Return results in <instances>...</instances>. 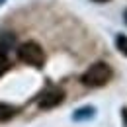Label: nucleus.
Wrapping results in <instances>:
<instances>
[{
    "instance_id": "obj_1",
    "label": "nucleus",
    "mask_w": 127,
    "mask_h": 127,
    "mask_svg": "<svg viewBox=\"0 0 127 127\" xmlns=\"http://www.w3.org/2000/svg\"><path fill=\"white\" fill-rule=\"evenodd\" d=\"M111 78V68L106 63H94L88 66V70L82 74V84L90 86V88H100Z\"/></svg>"
},
{
    "instance_id": "obj_2",
    "label": "nucleus",
    "mask_w": 127,
    "mask_h": 127,
    "mask_svg": "<svg viewBox=\"0 0 127 127\" xmlns=\"http://www.w3.org/2000/svg\"><path fill=\"white\" fill-rule=\"evenodd\" d=\"M18 57H20V61H24V63H30V64L39 66V64L43 63V49L39 47L35 41H28V43L20 45Z\"/></svg>"
},
{
    "instance_id": "obj_3",
    "label": "nucleus",
    "mask_w": 127,
    "mask_h": 127,
    "mask_svg": "<svg viewBox=\"0 0 127 127\" xmlns=\"http://www.w3.org/2000/svg\"><path fill=\"white\" fill-rule=\"evenodd\" d=\"M63 100H64L63 90H49V92H45V94L39 98L37 106H39L41 110H51V108L59 106V104H61Z\"/></svg>"
},
{
    "instance_id": "obj_4",
    "label": "nucleus",
    "mask_w": 127,
    "mask_h": 127,
    "mask_svg": "<svg viewBox=\"0 0 127 127\" xmlns=\"http://www.w3.org/2000/svg\"><path fill=\"white\" fill-rule=\"evenodd\" d=\"M96 115V110L92 106H84V108H78V110L72 113V119L74 121H88Z\"/></svg>"
},
{
    "instance_id": "obj_5",
    "label": "nucleus",
    "mask_w": 127,
    "mask_h": 127,
    "mask_svg": "<svg viewBox=\"0 0 127 127\" xmlns=\"http://www.w3.org/2000/svg\"><path fill=\"white\" fill-rule=\"evenodd\" d=\"M14 43H16V35L14 33H10V32H2L0 33V49H10V47H14Z\"/></svg>"
},
{
    "instance_id": "obj_6",
    "label": "nucleus",
    "mask_w": 127,
    "mask_h": 127,
    "mask_svg": "<svg viewBox=\"0 0 127 127\" xmlns=\"http://www.w3.org/2000/svg\"><path fill=\"white\" fill-rule=\"evenodd\" d=\"M16 113V110L8 104H0V121H8L12 115Z\"/></svg>"
},
{
    "instance_id": "obj_7",
    "label": "nucleus",
    "mask_w": 127,
    "mask_h": 127,
    "mask_svg": "<svg viewBox=\"0 0 127 127\" xmlns=\"http://www.w3.org/2000/svg\"><path fill=\"white\" fill-rule=\"evenodd\" d=\"M115 43H117V49H119V53H123V55L127 57V35H117Z\"/></svg>"
},
{
    "instance_id": "obj_8",
    "label": "nucleus",
    "mask_w": 127,
    "mask_h": 127,
    "mask_svg": "<svg viewBox=\"0 0 127 127\" xmlns=\"http://www.w3.org/2000/svg\"><path fill=\"white\" fill-rule=\"evenodd\" d=\"M4 64H6V57H4V55H2V53H0V68H2V66H4Z\"/></svg>"
},
{
    "instance_id": "obj_9",
    "label": "nucleus",
    "mask_w": 127,
    "mask_h": 127,
    "mask_svg": "<svg viewBox=\"0 0 127 127\" xmlns=\"http://www.w3.org/2000/svg\"><path fill=\"white\" fill-rule=\"evenodd\" d=\"M94 2H108V0H94Z\"/></svg>"
},
{
    "instance_id": "obj_10",
    "label": "nucleus",
    "mask_w": 127,
    "mask_h": 127,
    "mask_svg": "<svg viewBox=\"0 0 127 127\" xmlns=\"http://www.w3.org/2000/svg\"><path fill=\"white\" fill-rule=\"evenodd\" d=\"M125 24H127V10H125Z\"/></svg>"
},
{
    "instance_id": "obj_11",
    "label": "nucleus",
    "mask_w": 127,
    "mask_h": 127,
    "mask_svg": "<svg viewBox=\"0 0 127 127\" xmlns=\"http://www.w3.org/2000/svg\"><path fill=\"white\" fill-rule=\"evenodd\" d=\"M4 2H6V0H0V6H2V4H4Z\"/></svg>"
}]
</instances>
